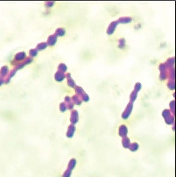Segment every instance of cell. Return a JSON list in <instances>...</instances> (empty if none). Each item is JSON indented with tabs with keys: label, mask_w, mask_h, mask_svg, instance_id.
<instances>
[]
</instances>
